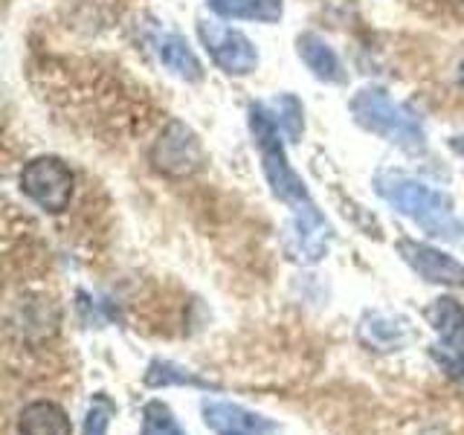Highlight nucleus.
I'll return each instance as SVG.
<instances>
[{
    "mask_svg": "<svg viewBox=\"0 0 464 435\" xmlns=\"http://www.w3.org/2000/svg\"><path fill=\"white\" fill-rule=\"evenodd\" d=\"M331 238H334L331 224L314 203H304V207L294 209V221H290V229H287L290 258L302 261V265H316V261L328 253Z\"/></svg>",
    "mask_w": 464,
    "mask_h": 435,
    "instance_id": "obj_7",
    "label": "nucleus"
},
{
    "mask_svg": "<svg viewBox=\"0 0 464 435\" xmlns=\"http://www.w3.org/2000/svg\"><path fill=\"white\" fill-rule=\"evenodd\" d=\"M296 47H299L302 62L308 64V70L314 72L316 79H323V82H343L345 79L337 53H334L323 38H316V35H299Z\"/></svg>",
    "mask_w": 464,
    "mask_h": 435,
    "instance_id": "obj_12",
    "label": "nucleus"
},
{
    "mask_svg": "<svg viewBox=\"0 0 464 435\" xmlns=\"http://www.w3.org/2000/svg\"><path fill=\"white\" fill-rule=\"evenodd\" d=\"M151 163L166 178H192L203 166V145L186 122H169L151 149Z\"/></svg>",
    "mask_w": 464,
    "mask_h": 435,
    "instance_id": "obj_5",
    "label": "nucleus"
},
{
    "mask_svg": "<svg viewBox=\"0 0 464 435\" xmlns=\"http://www.w3.org/2000/svg\"><path fill=\"white\" fill-rule=\"evenodd\" d=\"M145 383L160 389V386H171V383H178V386H203L207 389L209 383L207 381H200L198 374L192 372H186L180 366H174V362H166V360H154L149 372H145Z\"/></svg>",
    "mask_w": 464,
    "mask_h": 435,
    "instance_id": "obj_16",
    "label": "nucleus"
},
{
    "mask_svg": "<svg viewBox=\"0 0 464 435\" xmlns=\"http://www.w3.org/2000/svg\"><path fill=\"white\" fill-rule=\"evenodd\" d=\"M374 188L389 207H395V212L410 218L427 236L464 244V221L456 215L453 200L444 192H439V188H432L401 171L377 174Z\"/></svg>",
    "mask_w": 464,
    "mask_h": 435,
    "instance_id": "obj_1",
    "label": "nucleus"
},
{
    "mask_svg": "<svg viewBox=\"0 0 464 435\" xmlns=\"http://www.w3.org/2000/svg\"><path fill=\"white\" fill-rule=\"evenodd\" d=\"M72 171L58 157H35L33 163H26L21 171V188L24 195L38 203L44 212H64L72 198Z\"/></svg>",
    "mask_w": 464,
    "mask_h": 435,
    "instance_id": "obj_4",
    "label": "nucleus"
},
{
    "mask_svg": "<svg viewBox=\"0 0 464 435\" xmlns=\"http://www.w3.org/2000/svg\"><path fill=\"white\" fill-rule=\"evenodd\" d=\"M352 113L366 130L386 137L389 142L401 145L403 151L420 154L427 149V134L420 128L418 116L392 99L386 91H381V87H362L352 99Z\"/></svg>",
    "mask_w": 464,
    "mask_h": 435,
    "instance_id": "obj_2",
    "label": "nucleus"
},
{
    "mask_svg": "<svg viewBox=\"0 0 464 435\" xmlns=\"http://www.w3.org/2000/svg\"><path fill=\"white\" fill-rule=\"evenodd\" d=\"M459 82L464 84V62H461V67H459Z\"/></svg>",
    "mask_w": 464,
    "mask_h": 435,
    "instance_id": "obj_22",
    "label": "nucleus"
},
{
    "mask_svg": "<svg viewBox=\"0 0 464 435\" xmlns=\"http://www.w3.org/2000/svg\"><path fill=\"white\" fill-rule=\"evenodd\" d=\"M142 435H186V432L163 401H151L142 410Z\"/></svg>",
    "mask_w": 464,
    "mask_h": 435,
    "instance_id": "obj_17",
    "label": "nucleus"
},
{
    "mask_svg": "<svg viewBox=\"0 0 464 435\" xmlns=\"http://www.w3.org/2000/svg\"><path fill=\"white\" fill-rule=\"evenodd\" d=\"M209 9L221 18H244L258 24H276L282 18V0H209Z\"/></svg>",
    "mask_w": 464,
    "mask_h": 435,
    "instance_id": "obj_14",
    "label": "nucleus"
},
{
    "mask_svg": "<svg viewBox=\"0 0 464 435\" xmlns=\"http://www.w3.org/2000/svg\"><path fill=\"white\" fill-rule=\"evenodd\" d=\"M198 35L207 53L212 55V62L224 72H229V76H246V72H253L258 67V53L253 47V41L244 33H238V29H229L215 21H200Z\"/></svg>",
    "mask_w": 464,
    "mask_h": 435,
    "instance_id": "obj_6",
    "label": "nucleus"
},
{
    "mask_svg": "<svg viewBox=\"0 0 464 435\" xmlns=\"http://www.w3.org/2000/svg\"><path fill=\"white\" fill-rule=\"evenodd\" d=\"M450 145H453V151L459 157H464V137H453V140H450Z\"/></svg>",
    "mask_w": 464,
    "mask_h": 435,
    "instance_id": "obj_21",
    "label": "nucleus"
},
{
    "mask_svg": "<svg viewBox=\"0 0 464 435\" xmlns=\"http://www.w3.org/2000/svg\"><path fill=\"white\" fill-rule=\"evenodd\" d=\"M224 435H244V432H224Z\"/></svg>",
    "mask_w": 464,
    "mask_h": 435,
    "instance_id": "obj_23",
    "label": "nucleus"
},
{
    "mask_svg": "<svg viewBox=\"0 0 464 435\" xmlns=\"http://www.w3.org/2000/svg\"><path fill=\"white\" fill-rule=\"evenodd\" d=\"M250 130H253L256 145L261 151V163H265V174H267L273 195L294 209L304 207V203H314L302 178L287 163L285 145L279 140V125H276L273 113H267V108H261V105L250 108Z\"/></svg>",
    "mask_w": 464,
    "mask_h": 435,
    "instance_id": "obj_3",
    "label": "nucleus"
},
{
    "mask_svg": "<svg viewBox=\"0 0 464 435\" xmlns=\"http://www.w3.org/2000/svg\"><path fill=\"white\" fill-rule=\"evenodd\" d=\"M21 435H72L70 418L64 415L62 406L50 401H35L21 412Z\"/></svg>",
    "mask_w": 464,
    "mask_h": 435,
    "instance_id": "obj_11",
    "label": "nucleus"
},
{
    "mask_svg": "<svg viewBox=\"0 0 464 435\" xmlns=\"http://www.w3.org/2000/svg\"><path fill=\"white\" fill-rule=\"evenodd\" d=\"M273 120L276 125H279L285 130V137L290 142H296L302 137V105H299V99L296 96H279V99H273Z\"/></svg>",
    "mask_w": 464,
    "mask_h": 435,
    "instance_id": "obj_18",
    "label": "nucleus"
},
{
    "mask_svg": "<svg viewBox=\"0 0 464 435\" xmlns=\"http://www.w3.org/2000/svg\"><path fill=\"white\" fill-rule=\"evenodd\" d=\"M398 253L424 282L447 285V287L464 285V265L461 261H456L453 256H447L441 250H435V246H430V244H418V241L403 238V241H398Z\"/></svg>",
    "mask_w": 464,
    "mask_h": 435,
    "instance_id": "obj_8",
    "label": "nucleus"
},
{
    "mask_svg": "<svg viewBox=\"0 0 464 435\" xmlns=\"http://www.w3.org/2000/svg\"><path fill=\"white\" fill-rule=\"evenodd\" d=\"M357 334L362 345L374 348V352H401V348H406L415 340V328L410 319L386 311H374L362 316Z\"/></svg>",
    "mask_w": 464,
    "mask_h": 435,
    "instance_id": "obj_9",
    "label": "nucleus"
},
{
    "mask_svg": "<svg viewBox=\"0 0 464 435\" xmlns=\"http://www.w3.org/2000/svg\"><path fill=\"white\" fill-rule=\"evenodd\" d=\"M430 357L439 362V369L450 377V381H456L464 386V352L459 345H432L430 348Z\"/></svg>",
    "mask_w": 464,
    "mask_h": 435,
    "instance_id": "obj_19",
    "label": "nucleus"
},
{
    "mask_svg": "<svg viewBox=\"0 0 464 435\" xmlns=\"http://www.w3.org/2000/svg\"><path fill=\"white\" fill-rule=\"evenodd\" d=\"M203 418L212 430H224V432H244V435H276L273 420L261 418L244 406L236 403H224V401H203Z\"/></svg>",
    "mask_w": 464,
    "mask_h": 435,
    "instance_id": "obj_10",
    "label": "nucleus"
},
{
    "mask_svg": "<svg viewBox=\"0 0 464 435\" xmlns=\"http://www.w3.org/2000/svg\"><path fill=\"white\" fill-rule=\"evenodd\" d=\"M157 53H160V62H163L166 70H171L174 76H180L186 82H198L203 76L198 55L188 50V44L180 35H163L157 41Z\"/></svg>",
    "mask_w": 464,
    "mask_h": 435,
    "instance_id": "obj_15",
    "label": "nucleus"
},
{
    "mask_svg": "<svg viewBox=\"0 0 464 435\" xmlns=\"http://www.w3.org/2000/svg\"><path fill=\"white\" fill-rule=\"evenodd\" d=\"M111 415H113V403L105 395H96L93 403H91V410H87L82 435H108Z\"/></svg>",
    "mask_w": 464,
    "mask_h": 435,
    "instance_id": "obj_20",
    "label": "nucleus"
},
{
    "mask_svg": "<svg viewBox=\"0 0 464 435\" xmlns=\"http://www.w3.org/2000/svg\"><path fill=\"white\" fill-rule=\"evenodd\" d=\"M427 323L441 334L444 343L464 348V308L459 299L439 296L427 308Z\"/></svg>",
    "mask_w": 464,
    "mask_h": 435,
    "instance_id": "obj_13",
    "label": "nucleus"
}]
</instances>
